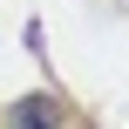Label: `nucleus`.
Returning <instances> with one entry per match:
<instances>
[{
	"label": "nucleus",
	"instance_id": "nucleus-1",
	"mask_svg": "<svg viewBox=\"0 0 129 129\" xmlns=\"http://www.w3.org/2000/svg\"><path fill=\"white\" fill-rule=\"evenodd\" d=\"M0 129H82V116H75L61 95H20V102L0 116Z\"/></svg>",
	"mask_w": 129,
	"mask_h": 129
}]
</instances>
